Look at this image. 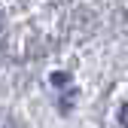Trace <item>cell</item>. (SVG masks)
Wrapping results in <instances>:
<instances>
[{"instance_id": "obj_1", "label": "cell", "mask_w": 128, "mask_h": 128, "mask_svg": "<svg viewBox=\"0 0 128 128\" xmlns=\"http://www.w3.org/2000/svg\"><path fill=\"white\" fill-rule=\"evenodd\" d=\"M119 119H122V125H128V104L122 107V116H119Z\"/></svg>"}, {"instance_id": "obj_2", "label": "cell", "mask_w": 128, "mask_h": 128, "mask_svg": "<svg viewBox=\"0 0 128 128\" xmlns=\"http://www.w3.org/2000/svg\"><path fill=\"white\" fill-rule=\"evenodd\" d=\"M0 30H3V15H0Z\"/></svg>"}]
</instances>
